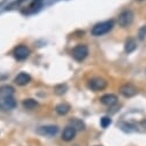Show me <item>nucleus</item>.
<instances>
[{
  "mask_svg": "<svg viewBox=\"0 0 146 146\" xmlns=\"http://www.w3.org/2000/svg\"><path fill=\"white\" fill-rule=\"evenodd\" d=\"M114 27V22L112 20L109 21H104L100 23H97L92 29H91V33L92 36H96V37H100V36H104L106 33H108Z\"/></svg>",
  "mask_w": 146,
  "mask_h": 146,
  "instance_id": "obj_1",
  "label": "nucleus"
},
{
  "mask_svg": "<svg viewBox=\"0 0 146 146\" xmlns=\"http://www.w3.org/2000/svg\"><path fill=\"white\" fill-rule=\"evenodd\" d=\"M133 17H135L133 12L130 11V9H125V11H123V12L119 15L117 21H119V24H120L122 28H127V27H129V25L133 22Z\"/></svg>",
  "mask_w": 146,
  "mask_h": 146,
  "instance_id": "obj_2",
  "label": "nucleus"
},
{
  "mask_svg": "<svg viewBox=\"0 0 146 146\" xmlns=\"http://www.w3.org/2000/svg\"><path fill=\"white\" fill-rule=\"evenodd\" d=\"M72 58H74L76 61H83L86 56H88V54H89V48H88V46L86 45H83V44H80V45H77L74 50H72Z\"/></svg>",
  "mask_w": 146,
  "mask_h": 146,
  "instance_id": "obj_3",
  "label": "nucleus"
},
{
  "mask_svg": "<svg viewBox=\"0 0 146 146\" xmlns=\"http://www.w3.org/2000/svg\"><path fill=\"white\" fill-rule=\"evenodd\" d=\"M16 107V100L14 97H6V98H0V111L8 112L13 111Z\"/></svg>",
  "mask_w": 146,
  "mask_h": 146,
  "instance_id": "obj_4",
  "label": "nucleus"
},
{
  "mask_svg": "<svg viewBox=\"0 0 146 146\" xmlns=\"http://www.w3.org/2000/svg\"><path fill=\"white\" fill-rule=\"evenodd\" d=\"M88 86H89V89H91L92 91H101V90L106 89L107 82H106V80H104V78L94 77V78H92V80H90V81L88 82Z\"/></svg>",
  "mask_w": 146,
  "mask_h": 146,
  "instance_id": "obj_5",
  "label": "nucleus"
},
{
  "mask_svg": "<svg viewBox=\"0 0 146 146\" xmlns=\"http://www.w3.org/2000/svg\"><path fill=\"white\" fill-rule=\"evenodd\" d=\"M59 131V128L56 125H43V127H39L36 132L40 136H45V137H53L58 133Z\"/></svg>",
  "mask_w": 146,
  "mask_h": 146,
  "instance_id": "obj_6",
  "label": "nucleus"
},
{
  "mask_svg": "<svg viewBox=\"0 0 146 146\" xmlns=\"http://www.w3.org/2000/svg\"><path fill=\"white\" fill-rule=\"evenodd\" d=\"M29 55H30V50L25 45H19L14 48V56L20 61L25 60Z\"/></svg>",
  "mask_w": 146,
  "mask_h": 146,
  "instance_id": "obj_7",
  "label": "nucleus"
},
{
  "mask_svg": "<svg viewBox=\"0 0 146 146\" xmlns=\"http://www.w3.org/2000/svg\"><path fill=\"white\" fill-rule=\"evenodd\" d=\"M137 92H138L137 88L133 86L132 84H124L120 88V93L125 98H131V97L136 96Z\"/></svg>",
  "mask_w": 146,
  "mask_h": 146,
  "instance_id": "obj_8",
  "label": "nucleus"
},
{
  "mask_svg": "<svg viewBox=\"0 0 146 146\" xmlns=\"http://www.w3.org/2000/svg\"><path fill=\"white\" fill-rule=\"evenodd\" d=\"M76 132L77 130L74 128V127H71V125H68L63 129V132H62V139L66 140V141H70L75 138L76 136Z\"/></svg>",
  "mask_w": 146,
  "mask_h": 146,
  "instance_id": "obj_9",
  "label": "nucleus"
},
{
  "mask_svg": "<svg viewBox=\"0 0 146 146\" xmlns=\"http://www.w3.org/2000/svg\"><path fill=\"white\" fill-rule=\"evenodd\" d=\"M30 81H31V76L29 74H27V72H20V74L14 78L15 84H17L20 86L27 85L28 83H30Z\"/></svg>",
  "mask_w": 146,
  "mask_h": 146,
  "instance_id": "obj_10",
  "label": "nucleus"
},
{
  "mask_svg": "<svg viewBox=\"0 0 146 146\" xmlns=\"http://www.w3.org/2000/svg\"><path fill=\"white\" fill-rule=\"evenodd\" d=\"M100 101L102 105H106V106H113L117 102V97L113 93H107V94H104L101 98H100Z\"/></svg>",
  "mask_w": 146,
  "mask_h": 146,
  "instance_id": "obj_11",
  "label": "nucleus"
},
{
  "mask_svg": "<svg viewBox=\"0 0 146 146\" xmlns=\"http://www.w3.org/2000/svg\"><path fill=\"white\" fill-rule=\"evenodd\" d=\"M14 88L11 85H3L0 86V98H6V97H14Z\"/></svg>",
  "mask_w": 146,
  "mask_h": 146,
  "instance_id": "obj_12",
  "label": "nucleus"
},
{
  "mask_svg": "<svg viewBox=\"0 0 146 146\" xmlns=\"http://www.w3.org/2000/svg\"><path fill=\"white\" fill-rule=\"evenodd\" d=\"M137 48V43L133 38H128L125 40V44H124V51L125 53H132Z\"/></svg>",
  "mask_w": 146,
  "mask_h": 146,
  "instance_id": "obj_13",
  "label": "nucleus"
},
{
  "mask_svg": "<svg viewBox=\"0 0 146 146\" xmlns=\"http://www.w3.org/2000/svg\"><path fill=\"white\" fill-rule=\"evenodd\" d=\"M70 111V106L67 102H61L55 107V112L59 115H66Z\"/></svg>",
  "mask_w": 146,
  "mask_h": 146,
  "instance_id": "obj_14",
  "label": "nucleus"
},
{
  "mask_svg": "<svg viewBox=\"0 0 146 146\" xmlns=\"http://www.w3.org/2000/svg\"><path fill=\"white\" fill-rule=\"evenodd\" d=\"M37 106H38V102L36 101L35 99H31V98L25 99V100L23 101V107H24L25 109H29V111H32V109H35Z\"/></svg>",
  "mask_w": 146,
  "mask_h": 146,
  "instance_id": "obj_15",
  "label": "nucleus"
},
{
  "mask_svg": "<svg viewBox=\"0 0 146 146\" xmlns=\"http://www.w3.org/2000/svg\"><path fill=\"white\" fill-rule=\"evenodd\" d=\"M70 125L74 127L76 130H84L85 129V124L81 120H77V119H72L70 121Z\"/></svg>",
  "mask_w": 146,
  "mask_h": 146,
  "instance_id": "obj_16",
  "label": "nucleus"
},
{
  "mask_svg": "<svg viewBox=\"0 0 146 146\" xmlns=\"http://www.w3.org/2000/svg\"><path fill=\"white\" fill-rule=\"evenodd\" d=\"M111 124H112V119L109 117V116H104V117L100 119V125L104 129H106L107 127H109Z\"/></svg>",
  "mask_w": 146,
  "mask_h": 146,
  "instance_id": "obj_17",
  "label": "nucleus"
},
{
  "mask_svg": "<svg viewBox=\"0 0 146 146\" xmlns=\"http://www.w3.org/2000/svg\"><path fill=\"white\" fill-rule=\"evenodd\" d=\"M66 91H67V85L66 84H59V85H56L54 88V92L56 94H59V96L66 93Z\"/></svg>",
  "mask_w": 146,
  "mask_h": 146,
  "instance_id": "obj_18",
  "label": "nucleus"
},
{
  "mask_svg": "<svg viewBox=\"0 0 146 146\" xmlns=\"http://www.w3.org/2000/svg\"><path fill=\"white\" fill-rule=\"evenodd\" d=\"M145 37H146V25H143V27L139 29V31H138V38H139L140 40H143Z\"/></svg>",
  "mask_w": 146,
  "mask_h": 146,
  "instance_id": "obj_19",
  "label": "nucleus"
},
{
  "mask_svg": "<svg viewBox=\"0 0 146 146\" xmlns=\"http://www.w3.org/2000/svg\"><path fill=\"white\" fill-rule=\"evenodd\" d=\"M138 1H143V0H138Z\"/></svg>",
  "mask_w": 146,
  "mask_h": 146,
  "instance_id": "obj_20",
  "label": "nucleus"
}]
</instances>
